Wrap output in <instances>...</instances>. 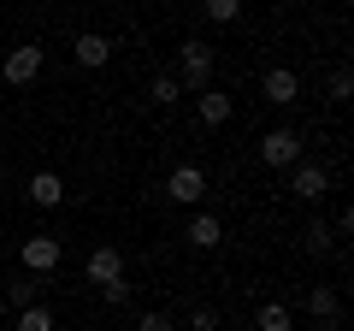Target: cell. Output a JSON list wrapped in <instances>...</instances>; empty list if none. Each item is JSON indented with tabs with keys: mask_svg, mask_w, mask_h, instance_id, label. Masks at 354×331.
Segmentation results:
<instances>
[{
	"mask_svg": "<svg viewBox=\"0 0 354 331\" xmlns=\"http://www.w3.org/2000/svg\"><path fill=\"white\" fill-rule=\"evenodd\" d=\"M213 65H218V53L207 48L201 36L177 42V89H189V95H207V89H213Z\"/></svg>",
	"mask_w": 354,
	"mask_h": 331,
	"instance_id": "1",
	"label": "cell"
},
{
	"mask_svg": "<svg viewBox=\"0 0 354 331\" xmlns=\"http://www.w3.org/2000/svg\"><path fill=\"white\" fill-rule=\"evenodd\" d=\"M260 160L272 166V172H283V166H301V136H295L290 125L266 130V136H260Z\"/></svg>",
	"mask_w": 354,
	"mask_h": 331,
	"instance_id": "2",
	"label": "cell"
},
{
	"mask_svg": "<svg viewBox=\"0 0 354 331\" xmlns=\"http://www.w3.org/2000/svg\"><path fill=\"white\" fill-rule=\"evenodd\" d=\"M83 278L88 284H118V278H130V267H124V249H113V242H101V249H95V255L83 260Z\"/></svg>",
	"mask_w": 354,
	"mask_h": 331,
	"instance_id": "3",
	"label": "cell"
},
{
	"mask_svg": "<svg viewBox=\"0 0 354 331\" xmlns=\"http://www.w3.org/2000/svg\"><path fill=\"white\" fill-rule=\"evenodd\" d=\"M18 260H24L30 278H41V272H53L65 260V249H59V237H30L24 249H18Z\"/></svg>",
	"mask_w": 354,
	"mask_h": 331,
	"instance_id": "4",
	"label": "cell"
},
{
	"mask_svg": "<svg viewBox=\"0 0 354 331\" xmlns=\"http://www.w3.org/2000/svg\"><path fill=\"white\" fill-rule=\"evenodd\" d=\"M165 195H171L177 207H195L207 195V178H201V166H177L171 178H165Z\"/></svg>",
	"mask_w": 354,
	"mask_h": 331,
	"instance_id": "5",
	"label": "cell"
},
{
	"mask_svg": "<svg viewBox=\"0 0 354 331\" xmlns=\"http://www.w3.org/2000/svg\"><path fill=\"white\" fill-rule=\"evenodd\" d=\"M325 190H330L325 166H295V172H290V195H295V202H325Z\"/></svg>",
	"mask_w": 354,
	"mask_h": 331,
	"instance_id": "6",
	"label": "cell"
},
{
	"mask_svg": "<svg viewBox=\"0 0 354 331\" xmlns=\"http://www.w3.org/2000/svg\"><path fill=\"white\" fill-rule=\"evenodd\" d=\"M260 89H266V101H272V107H295V101H301V83H295L290 65H272Z\"/></svg>",
	"mask_w": 354,
	"mask_h": 331,
	"instance_id": "7",
	"label": "cell"
},
{
	"mask_svg": "<svg viewBox=\"0 0 354 331\" xmlns=\"http://www.w3.org/2000/svg\"><path fill=\"white\" fill-rule=\"evenodd\" d=\"M71 53H77V65H83V71H101V65L113 60V36H101V30H83Z\"/></svg>",
	"mask_w": 354,
	"mask_h": 331,
	"instance_id": "8",
	"label": "cell"
},
{
	"mask_svg": "<svg viewBox=\"0 0 354 331\" xmlns=\"http://www.w3.org/2000/svg\"><path fill=\"white\" fill-rule=\"evenodd\" d=\"M36 71H41V48H12L6 53V83H36Z\"/></svg>",
	"mask_w": 354,
	"mask_h": 331,
	"instance_id": "9",
	"label": "cell"
},
{
	"mask_svg": "<svg viewBox=\"0 0 354 331\" xmlns=\"http://www.w3.org/2000/svg\"><path fill=\"white\" fill-rule=\"evenodd\" d=\"M307 314H313V325H337L342 319L337 290H330V284H313V290H307Z\"/></svg>",
	"mask_w": 354,
	"mask_h": 331,
	"instance_id": "10",
	"label": "cell"
},
{
	"mask_svg": "<svg viewBox=\"0 0 354 331\" xmlns=\"http://www.w3.org/2000/svg\"><path fill=\"white\" fill-rule=\"evenodd\" d=\"M30 202L36 207H59L65 202V178L59 172H36V178H30Z\"/></svg>",
	"mask_w": 354,
	"mask_h": 331,
	"instance_id": "11",
	"label": "cell"
},
{
	"mask_svg": "<svg viewBox=\"0 0 354 331\" xmlns=\"http://www.w3.org/2000/svg\"><path fill=\"white\" fill-rule=\"evenodd\" d=\"M195 113H201V125H207V130H218V125H230V95H218V89H207L201 101H195Z\"/></svg>",
	"mask_w": 354,
	"mask_h": 331,
	"instance_id": "12",
	"label": "cell"
},
{
	"mask_svg": "<svg viewBox=\"0 0 354 331\" xmlns=\"http://www.w3.org/2000/svg\"><path fill=\"white\" fill-rule=\"evenodd\" d=\"M189 242L195 249H218V242H225V225H218L213 213H195L189 219Z\"/></svg>",
	"mask_w": 354,
	"mask_h": 331,
	"instance_id": "13",
	"label": "cell"
},
{
	"mask_svg": "<svg viewBox=\"0 0 354 331\" xmlns=\"http://www.w3.org/2000/svg\"><path fill=\"white\" fill-rule=\"evenodd\" d=\"M254 331H295V319H290L283 302H266L260 314H254Z\"/></svg>",
	"mask_w": 354,
	"mask_h": 331,
	"instance_id": "14",
	"label": "cell"
},
{
	"mask_svg": "<svg viewBox=\"0 0 354 331\" xmlns=\"http://www.w3.org/2000/svg\"><path fill=\"white\" fill-rule=\"evenodd\" d=\"M12 331H53V307H41V302L24 307V314L12 319Z\"/></svg>",
	"mask_w": 354,
	"mask_h": 331,
	"instance_id": "15",
	"label": "cell"
},
{
	"mask_svg": "<svg viewBox=\"0 0 354 331\" xmlns=\"http://www.w3.org/2000/svg\"><path fill=\"white\" fill-rule=\"evenodd\" d=\"M330 242H337V237H330V225H325V219H313V225H307V255H330Z\"/></svg>",
	"mask_w": 354,
	"mask_h": 331,
	"instance_id": "16",
	"label": "cell"
},
{
	"mask_svg": "<svg viewBox=\"0 0 354 331\" xmlns=\"http://www.w3.org/2000/svg\"><path fill=\"white\" fill-rule=\"evenodd\" d=\"M6 307H18V314H24V307H36V284H30V278L6 284Z\"/></svg>",
	"mask_w": 354,
	"mask_h": 331,
	"instance_id": "17",
	"label": "cell"
},
{
	"mask_svg": "<svg viewBox=\"0 0 354 331\" xmlns=\"http://www.w3.org/2000/svg\"><path fill=\"white\" fill-rule=\"evenodd\" d=\"M177 95H183V89H177V77H153V83H148V101L153 107H171Z\"/></svg>",
	"mask_w": 354,
	"mask_h": 331,
	"instance_id": "18",
	"label": "cell"
},
{
	"mask_svg": "<svg viewBox=\"0 0 354 331\" xmlns=\"http://www.w3.org/2000/svg\"><path fill=\"white\" fill-rule=\"evenodd\" d=\"M325 89H330V101H348V95H354V77H348V65H337V71H330V83H325Z\"/></svg>",
	"mask_w": 354,
	"mask_h": 331,
	"instance_id": "19",
	"label": "cell"
},
{
	"mask_svg": "<svg viewBox=\"0 0 354 331\" xmlns=\"http://www.w3.org/2000/svg\"><path fill=\"white\" fill-rule=\"evenodd\" d=\"M207 18H213V24H230V18H242V6L236 0H207Z\"/></svg>",
	"mask_w": 354,
	"mask_h": 331,
	"instance_id": "20",
	"label": "cell"
},
{
	"mask_svg": "<svg viewBox=\"0 0 354 331\" xmlns=\"http://www.w3.org/2000/svg\"><path fill=\"white\" fill-rule=\"evenodd\" d=\"M101 296H106V302H113V307H124V302H130V278H118V284H106Z\"/></svg>",
	"mask_w": 354,
	"mask_h": 331,
	"instance_id": "21",
	"label": "cell"
},
{
	"mask_svg": "<svg viewBox=\"0 0 354 331\" xmlns=\"http://www.w3.org/2000/svg\"><path fill=\"white\" fill-rule=\"evenodd\" d=\"M213 325H218L213 307H195V314H189V331H213Z\"/></svg>",
	"mask_w": 354,
	"mask_h": 331,
	"instance_id": "22",
	"label": "cell"
},
{
	"mask_svg": "<svg viewBox=\"0 0 354 331\" xmlns=\"http://www.w3.org/2000/svg\"><path fill=\"white\" fill-rule=\"evenodd\" d=\"M136 331H171V314H142Z\"/></svg>",
	"mask_w": 354,
	"mask_h": 331,
	"instance_id": "23",
	"label": "cell"
},
{
	"mask_svg": "<svg viewBox=\"0 0 354 331\" xmlns=\"http://www.w3.org/2000/svg\"><path fill=\"white\" fill-rule=\"evenodd\" d=\"M313 331H342V325H313Z\"/></svg>",
	"mask_w": 354,
	"mask_h": 331,
	"instance_id": "24",
	"label": "cell"
},
{
	"mask_svg": "<svg viewBox=\"0 0 354 331\" xmlns=\"http://www.w3.org/2000/svg\"><path fill=\"white\" fill-rule=\"evenodd\" d=\"M0 319H6V302H0Z\"/></svg>",
	"mask_w": 354,
	"mask_h": 331,
	"instance_id": "25",
	"label": "cell"
}]
</instances>
